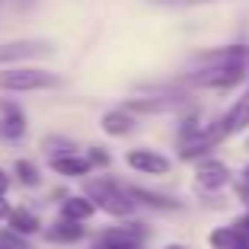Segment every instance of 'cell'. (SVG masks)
I'll list each match as a JSON object with an SVG mask.
<instances>
[{"label":"cell","instance_id":"14","mask_svg":"<svg viewBox=\"0 0 249 249\" xmlns=\"http://www.w3.org/2000/svg\"><path fill=\"white\" fill-rule=\"evenodd\" d=\"M48 166H52V173H58V176H64V179H87L89 173H93L89 160H87V157H80V154L52 157V160H48Z\"/></svg>","mask_w":249,"mask_h":249},{"label":"cell","instance_id":"26","mask_svg":"<svg viewBox=\"0 0 249 249\" xmlns=\"http://www.w3.org/2000/svg\"><path fill=\"white\" fill-rule=\"evenodd\" d=\"M7 214H10V201L7 195H0V220H7Z\"/></svg>","mask_w":249,"mask_h":249},{"label":"cell","instance_id":"9","mask_svg":"<svg viewBox=\"0 0 249 249\" xmlns=\"http://www.w3.org/2000/svg\"><path fill=\"white\" fill-rule=\"evenodd\" d=\"M230 166L220 163L217 157H201L198 160V169H195V185L201 192H220L224 185H230Z\"/></svg>","mask_w":249,"mask_h":249},{"label":"cell","instance_id":"12","mask_svg":"<svg viewBox=\"0 0 249 249\" xmlns=\"http://www.w3.org/2000/svg\"><path fill=\"white\" fill-rule=\"evenodd\" d=\"M214 124H217V131H220L224 141L233 138V134H240L243 128H246V124H249V87H246V93H243L240 99L220 115V122H214Z\"/></svg>","mask_w":249,"mask_h":249},{"label":"cell","instance_id":"5","mask_svg":"<svg viewBox=\"0 0 249 249\" xmlns=\"http://www.w3.org/2000/svg\"><path fill=\"white\" fill-rule=\"evenodd\" d=\"M246 64L249 67V45H224V48H205L189 61L192 71H205V67H233Z\"/></svg>","mask_w":249,"mask_h":249},{"label":"cell","instance_id":"16","mask_svg":"<svg viewBox=\"0 0 249 249\" xmlns=\"http://www.w3.org/2000/svg\"><path fill=\"white\" fill-rule=\"evenodd\" d=\"M99 128H103L109 138H128V134L138 128V118H134L131 112H124V109H112V112L103 115Z\"/></svg>","mask_w":249,"mask_h":249},{"label":"cell","instance_id":"22","mask_svg":"<svg viewBox=\"0 0 249 249\" xmlns=\"http://www.w3.org/2000/svg\"><path fill=\"white\" fill-rule=\"evenodd\" d=\"M0 249H32V246H29V236H19L10 227H0Z\"/></svg>","mask_w":249,"mask_h":249},{"label":"cell","instance_id":"15","mask_svg":"<svg viewBox=\"0 0 249 249\" xmlns=\"http://www.w3.org/2000/svg\"><path fill=\"white\" fill-rule=\"evenodd\" d=\"M87 236V227L83 224H73V220H54L52 227L45 230V240L48 243H58V246H73V243H80Z\"/></svg>","mask_w":249,"mask_h":249},{"label":"cell","instance_id":"21","mask_svg":"<svg viewBox=\"0 0 249 249\" xmlns=\"http://www.w3.org/2000/svg\"><path fill=\"white\" fill-rule=\"evenodd\" d=\"M236 243H240V233L233 227H217L208 233V246L211 249H233Z\"/></svg>","mask_w":249,"mask_h":249},{"label":"cell","instance_id":"32","mask_svg":"<svg viewBox=\"0 0 249 249\" xmlns=\"http://www.w3.org/2000/svg\"><path fill=\"white\" fill-rule=\"evenodd\" d=\"M246 150H249V144H246Z\"/></svg>","mask_w":249,"mask_h":249},{"label":"cell","instance_id":"24","mask_svg":"<svg viewBox=\"0 0 249 249\" xmlns=\"http://www.w3.org/2000/svg\"><path fill=\"white\" fill-rule=\"evenodd\" d=\"M230 227H233V230H236V233H240V236H243V240H249V208H246V211H243V214H240V217H236V220H233V224H230Z\"/></svg>","mask_w":249,"mask_h":249},{"label":"cell","instance_id":"13","mask_svg":"<svg viewBox=\"0 0 249 249\" xmlns=\"http://www.w3.org/2000/svg\"><path fill=\"white\" fill-rule=\"evenodd\" d=\"M124 192H128V198H131L134 205H144V208H157V211H179L182 208V201H176V198L141 189V185H124Z\"/></svg>","mask_w":249,"mask_h":249},{"label":"cell","instance_id":"28","mask_svg":"<svg viewBox=\"0 0 249 249\" xmlns=\"http://www.w3.org/2000/svg\"><path fill=\"white\" fill-rule=\"evenodd\" d=\"M163 3H205V0H163Z\"/></svg>","mask_w":249,"mask_h":249},{"label":"cell","instance_id":"11","mask_svg":"<svg viewBox=\"0 0 249 249\" xmlns=\"http://www.w3.org/2000/svg\"><path fill=\"white\" fill-rule=\"evenodd\" d=\"M124 163H128L134 173H144V176H163V173H169V166H173L166 157L150 150V147H134V150H128V154H124Z\"/></svg>","mask_w":249,"mask_h":249},{"label":"cell","instance_id":"4","mask_svg":"<svg viewBox=\"0 0 249 249\" xmlns=\"http://www.w3.org/2000/svg\"><path fill=\"white\" fill-rule=\"evenodd\" d=\"M147 230L141 224H122V227H109L96 236L87 249H144Z\"/></svg>","mask_w":249,"mask_h":249},{"label":"cell","instance_id":"10","mask_svg":"<svg viewBox=\"0 0 249 249\" xmlns=\"http://www.w3.org/2000/svg\"><path fill=\"white\" fill-rule=\"evenodd\" d=\"M26 128H29V118H26L22 106L0 96V138L19 141V138H26Z\"/></svg>","mask_w":249,"mask_h":249},{"label":"cell","instance_id":"17","mask_svg":"<svg viewBox=\"0 0 249 249\" xmlns=\"http://www.w3.org/2000/svg\"><path fill=\"white\" fill-rule=\"evenodd\" d=\"M96 214V205L89 201L87 195H67L61 201V220H73V224H87L89 217Z\"/></svg>","mask_w":249,"mask_h":249},{"label":"cell","instance_id":"25","mask_svg":"<svg viewBox=\"0 0 249 249\" xmlns=\"http://www.w3.org/2000/svg\"><path fill=\"white\" fill-rule=\"evenodd\" d=\"M10 182H13V179L7 176V169L0 166V195H7V189H10Z\"/></svg>","mask_w":249,"mask_h":249},{"label":"cell","instance_id":"19","mask_svg":"<svg viewBox=\"0 0 249 249\" xmlns=\"http://www.w3.org/2000/svg\"><path fill=\"white\" fill-rule=\"evenodd\" d=\"M13 176H16V182L26 185V189H38V185H42V169H38L32 160H16L13 163Z\"/></svg>","mask_w":249,"mask_h":249},{"label":"cell","instance_id":"2","mask_svg":"<svg viewBox=\"0 0 249 249\" xmlns=\"http://www.w3.org/2000/svg\"><path fill=\"white\" fill-rule=\"evenodd\" d=\"M61 87V77L54 71L32 64H13L0 67V93H38V89Z\"/></svg>","mask_w":249,"mask_h":249},{"label":"cell","instance_id":"30","mask_svg":"<svg viewBox=\"0 0 249 249\" xmlns=\"http://www.w3.org/2000/svg\"><path fill=\"white\" fill-rule=\"evenodd\" d=\"M163 249H189V246H182V243H169V246H163Z\"/></svg>","mask_w":249,"mask_h":249},{"label":"cell","instance_id":"31","mask_svg":"<svg viewBox=\"0 0 249 249\" xmlns=\"http://www.w3.org/2000/svg\"><path fill=\"white\" fill-rule=\"evenodd\" d=\"M0 7H3V0H0Z\"/></svg>","mask_w":249,"mask_h":249},{"label":"cell","instance_id":"20","mask_svg":"<svg viewBox=\"0 0 249 249\" xmlns=\"http://www.w3.org/2000/svg\"><path fill=\"white\" fill-rule=\"evenodd\" d=\"M42 150H45V154H48V160H52V157L77 154V144H73L71 138H61V134H48V138L42 141Z\"/></svg>","mask_w":249,"mask_h":249},{"label":"cell","instance_id":"1","mask_svg":"<svg viewBox=\"0 0 249 249\" xmlns=\"http://www.w3.org/2000/svg\"><path fill=\"white\" fill-rule=\"evenodd\" d=\"M87 198L96 205V211H106L112 217H131L134 208H138L124 192V182H115L112 176H89Z\"/></svg>","mask_w":249,"mask_h":249},{"label":"cell","instance_id":"23","mask_svg":"<svg viewBox=\"0 0 249 249\" xmlns=\"http://www.w3.org/2000/svg\"><path fill=\"white\" fill-rule=\"evenodd\" d=\"M83 157L89 160V166H109V160H112V157L106 154V147H89Z\"/></svg>","mask_w":249,"mask_h":249},{"label":"cell","instance_id":"6","mask_svg":"<svg viewBox=\"0 0 249 249\" xmlns=\"http://www.w3.org/2000/svg\"><path fill=\"white\" fill-rule=\"evenodd\" d=\"M220 131L217 124H208V128H195V131L189 134H179V160H201V157H208L214 150V147L220 144Z\"/></svg>","mask_w":249,"mask_h":249},{"label":"cell","instance_id":"7","mask_svg":"<svg viewBox=\"0 0 249 249\" xmlns=\"http://www.w3.org/2000/svg\"><path fill=\"white\" fill-rule=\"evenodd\" d=\"M54 45L48 38H16V42H3L0 45V64H26L52 54Z\"/></svg>","mask_w":249,"mask_h":249},{"label":"cell","instance_id":"29","mask_svg":"<svg viewBox=\"0 0 249 249\" xmlns=\"http://www.w3.org/2000/svg\"><path fill=\"white\" fill-rule=\"evenodd\" d=\"M233 249H249V240H243V236H240V243H236Z\"/></svg>","mask_w":249,"mask_h":249},{"label":"cell","instance_id":"3","mask_svg":"<svg viewBox=\"0 0 249 249\" xmlns=\"http://www.w3.org/2000/svg\"><path fill=\"white\" fill-rule=\"evenodd\" d=\"M249 67L246 64H233V67H205V71H195L185 80V87H195V89H230L236 83L246 80Z\"/></svg>","mask_w":249,"mask_h":249},{"label":"cell","instance_id":"8","mask_svg":"<svg viewBox=\"0 0 249 249\" xmlns=\"http://www.w3.org/2000/svg\"><path fill=\"white\" fill-rule=\"evenodd\" d=\"M189 106V99L179 93H163V96H141V99H124L122 109L131 115H166V112H179Z\"/></svg>","mask_w":249,"mask_h":249},{"label":"cell","instance_id":"27","mask_svg":"<svg viewBox=\"0 0 249 249\" xmlns=\"http://www.w3.org/2000/svg\"><path fill=\"white\" fill-rule=\"evenodd\" d=\"M13 7L16 10H26V7H32V0H13Z\"/></svg>","mask_w":249,"mask_h":249},{"label":"cell","instance_id":"18","mask_svg":"<svg viewBox=\"0 0 249 249\" xmlns=\"http://www.w3.org/2000/svg\"><path fill=\"white\" fill-rule=\"evenodd\" d=\"M7 227L19 236H36L38 230H42V217H38L36 211H29V208H10Z\"/></svg>","mask_w":249,"mask_h":249}]
</instances>
